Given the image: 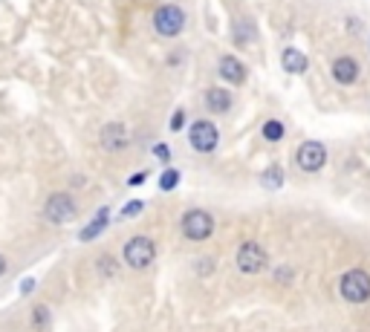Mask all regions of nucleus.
Instances as JSON below:
<instances>
[{"label": "nucleus", "mask_w": 370, "mask_h": 332, "mask_svg": "<svg viewBox=\"0 0 370 332\" xmlns=\"http://www.w3.org/2000/svg\"><path fill=\"white\" fill-rule=\"evenodd\" d=\"M339 292H341V298L350 301V303L370 301V275L362 271V269H350L347 275L341 278V283H339Z\"/></svg>", "instance_id": "obj_1"}, {"label": "nucleus", "mask_w": 370, "mask_h": 332, "mask_svg": "<svg viewBox=\"0 0 370 332\" xmlns=\"http://www.w3.org/2000/svg\"><path fill=\"white\" fill-rule=\"evenodd\" d=\"M183 26H185V12L180 6L165 3V6H160L157 12H153V29H157L160 35L174 38V35L183 32Z\"/></svg>", "instance_id": "obj_2"}, {"label": "nucleus", "mask_w": 370, "mask_h": 332, "mask_svg": "<svg viewBox=\"0 0 370 332\" xmlns=\"http://www.w3.org/2000/svg\"><path fill=\"white\" fill-rule=\"evenodd\" d=\"M153 258H157V246H153V240H148V237L128 240V246H125V263L130 269H148L153 263Z\"/></svg>", "instance_id": "obj_3"}, {"label": "nucleus", "mask_w": 370, "mask_h": 332, "mask_svg": "<svg viewBox=\"0 0 370 332\" xmlns=\"http://www.w3.org/2000/svg\"><path fill=\"white\" fill-rule=\"evenodd\" d=\"M183 231H185L188 240H206V237H211V231H214L211 214L208 211H200V208L188 211L185 217H183Z\"/></svg>", "instance_id": "obj_4"}, {"label": "nucleus", "mask_w": 370, "mask_h": 332, "mask_svg": "<svg viewBox=\"0 0 370 332\" xmlns=\"http://www.w3.org/2000/svg\"><path fill=\"white\" fill-rule=\"evenodd\" d=\"M188 139H191V148H194V150L211 153L214 148H217V142H220V133H217V127H214L211 122L200 119V122H194V125H191Z\"/></svg>", "instance_id": "obj_5"}, {"label": "nucleus", "mask_w": 370, "mask_h": 332, "mask_svg": "<svg viewBox=\"0 0 370 332\" xmlns=\"http://www.w3.org/2000/svg\"><path fill=\"white\" fill-rule=\"evenodd\" d=\"M44 214H47L49 223L64 226L75 217V203H72V197H67V193H52V197L47 200V205H44Z\"/></svg>", "instance_id": "obj_6"}, {"label": "nucleus", "mask_w": 370, "mask_h": 332, "mask_svg": "<svg viewBox=\"0 0 370 332\" xmlns=\"http://www.w3.org/2000/svg\"><path fill=\"white\" fill-rule=\"evenodd\" d=\"M238 269L246 271V275H258V271L266 269V251L258 243H243L238 248Z\"/></svg>", "instance_id": "obj_7"}, {"label": "nucleus", "mask_w": 370, "mask_h": 332, "mask_svg": "<svg viewBox=\"0 0 370 332\" xmlns=\"http://www.w3.org/2000/svg\"><path fill=\"white\" fill-rule=\"evenodd\" d=\"M295 159H298V168H301V171L316 173V171H321L324 162H327V150H324L321 142H304V145L298 148V153H295Z\"/></svg>", "instance_id": "obj_8"}, {"label": "nucleus", "mask_w": 370, "mask_h": 332, "mask_svg": "<svg viewBox=\"0 0 370 332\" xmlns=\"http://www.w3.org/2000/svg\"><path fill=\"white\" fill-rule=\"evenodd\" d=\"M128 142H130V136H128V127L122 122L105 125V130H102V145H105V150H122V148H128Z\"/></svg>", "instance_id": "obj_9"}, {"label": "nucleus", "mask_w": 370, "mask_h": 332, "mask_svg": "<svg viewBox=\"0 0 370 332\" xmlns=\"http://www.w3.org/2000/svg\"><path fill=\"white\" fill-rule=\"evenodd\" d=\"M220 78L229 84H243L246 81V67L238 61V58L226 55V58H220Z\"/></svg>", "instance_id": "obj_10"}, {"label": "nucleus", "mask_w": 370, "mask_h": 332, "mask_svg": "<svg viewBox=\"0 0 370 332\" xmlns=\"http://www.w3.org/2000/svg\"><path fill=\"white\" fill-rule=\"evenodd\" d=\"M333 75H336V81L339 84H353L356 81V75H359V64L353 61V58H336V64H333Z\"/></svg>", "instance_id": "obj_11"}, {"label": "nucleus", "mask_w": 370, "mask_h": 332, "mask_svg": "<svg viewBox=\"0 0 370 332\" xmlns=\"http://www.w3.org/2000/svg\"><path fill=\"white\" fill-rule=\"evenodd\" d=\"M281 61H284V70L286 72H292V75H298V72H304L307 70V55L304 52H298V49H284V55H281Z\"/></svg>", "instance_id": "obj_12"}, {"label": "nucleus", "mask_w": 370, "mask_h": 332, "mask_svg": "<svg viewBox=\"0 0 370 332\" xmlns=\"http://www.w3.org/2000/svg\"><path fill=\"white\" fill-rule=\"evenodd\" d=\"M206 104H208L214 113H226V110L231 107V95H229L226 90H220V87H214V90L206 93Z\"/></svg>", "instance_id": "obj_13"}, {"label": "nucleus", "mask_w": 370, "mask_h": 332, "mask_svg": "<svg viewBox=\"0 0 370 332\" xmlns=\"http://www.w3.org/2000/svg\"><path fill=\"white\" fill-rule=\"evenodd\" d=\"M107 217H110V211H107V208H102V211H99V217H95L87 228H82L79 240H84V243H87V240H95V237H99V234L107 228Z\"/></svg>", "instance_id": "obj_14"}, {"label": "nucleus", "mask_w": 370, "mask_h": 332, "mask_svg": "<svg viewBox=\"0 0 370 332\" xmlns=\"http://www.w3.org/2000/svg\"><path fill=\"white\" fill-rule=\"evenodd\" d=\"M261 182H263V188H269V191L281 188V185H284V171H281L278 165L266 168V171H263V177H261Z\"/></svg>", "instance_id": "obj_15"}, {"label": "nucleus", "mask_w": 370, "mask_h": 332, "mask_svg": "<svg viewBox=\"0 0 370 332\" xmlns=\"http://www.w3.org/2000/svg\"><path fill=\"white\" fill-rule=\"evenodd\" d=\"M177 185H180V171H177V168L162 171V177H160V188H162V191H174Z\"/></svg>", "instance_id": "obj_16"}, {"label": "nucleus", "mask_w": 370, "mask_h": 332, "mask_svg": "<svg viewBox=\"0 0 370 332\" xmlns=\"http://www.w3.org/2000/svg\"><path fill=\"white\" fill-rule=\"evenodd\" d=\"M263 139H269V142H278V139H284V125L281 122H266L263 125Z\"/></svg>", "instance_id": "obj_17"}, {"label": "nucleus", "mask_w": 370, "mask_h": 332, "mask_svg": "<svg viewBox=\"0 0 370 332\" xmlns=\"http://www.w3.org/2000/svg\"><path fill=\"white\" fill-rule=\"evenodd\" d=\"M145 208V203L142 200H133V203H128L125 208H122V217H136V214H139Z\"/></svg>", "instance_id": "obj_18"}, {"label": "nucleus", "mask_w": 370, "mask_h": 332, "mask_svg": "<svg viewBox=\"0 0 370 332\" xmlns=\"http://www.w3.org/2000/svg\"><path fill=\"white\" fill-rule=\"evenodd\" d=\"M183 125H185V110L180 107L177 113H174V116H171V130H174V133H177V130H183Z\"/></svg>", "instance_id": "obj_19"}, {"label": "nucleus", "mask_w": 370, "mask_h": 332, "mask_svg": "<svg viewBox=\"0 0 370 332\" xmlns=\"http://www.w3.org/2000/svg\"><path fill=\"white\" fill-rule=\"evenodd\" d=\"M153 156H157V159H162V162H168V159H171V148L162 142V145L153 148Z\"/></svg>", "instance_id": "obj_20"}, {"label": "nucleus", "mask_w": 370, "mask_h": 332, "mask_svg": "<svg viewBox=\"0 0 370 332\" xmlns=\"http://www.w3.org/2000/svg\"><path fill=\"white\" fill-rule=\"evenodd\" d=\"M47 318H49V312H47L44 306H38V309H35V324H38V326H41V324H44Z\"/></svg>", "instance_id": "obj_21"}, {"label": "nucleus", "mask_w": 370, "mask_h": 332, "mask_svg": "<svg viewBox=\"0 0 370 332\" xmlns=\"http://www.w3.org/2000/svg\"><path fill=\"white\" fill-rule=\"evenodd\" d=\"M145 177H148V171H139V173H133V177H130L128 182H130V185H142V182H145Z\"/></svg>", "instance_id": "obj_22"}, {"label": "nucleus", "mask_w": 370, "mask_h": 332, "mask_svg": "<svg viewBox=\"0 0 370 332\" xmlns=\"http://www.w3.org/2000/svg\"><path fill=\"white\" fill-rule=\"evenodd\" d=\"M32 286H35V280H32V278L21 280V292H24V295H29V292H32Z\"/></svg>", "instance_id": "obj_23"}, {"label": "nucleus", "mask_w": 370, "mask_h": 332, "mask_svg": "<svg viewBox=\"0 0 370 332\" xmlns=\"http://www.w3.org/2000/svg\"><path fill=\"white\" fill-rule=\"evenodd\" d=\"M3 271H6V260L0 258V278H3Z\"/></svg>", "instance_id": "obj_24"}]
</instances>
